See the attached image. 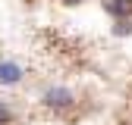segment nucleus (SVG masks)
<instances>
[{"label":"nucleus","instance_id":"obj_4","mask_svg":"<svg viewBox=\"0 0 132 125\" xmlns=\"http://www.w3.org/2000/svg\"><path fill=\"white\" fill-rule=\"evenodd\" d=\"M10 122H13V113H10V106L0 100V125H10Z\"/></svg>","mask_w":132,"mask_h":125},{"label":"nucleus","instance_id":"obj_6","mask_svg":"<svg viewBox=\"0 0 132 125\" xmlns=\"http://www.w3.org/2000/svg\"><path fill=\"white\" fill-rule=\"evenodd\" d=\"M66 3H82V0H66Z\"/></svg>","mask_w":132,"mask_h":125},{"label":"nucleus","instance_id":"obj_3","mask_svg":"<svg viewBox=\"0 0 132 125\" xmlns=\"http://www.w3.org/2000/svg\"><path fill=\"white\" fill-rule=\"evenodd\" d=\"M104 6L113 16H126V13H132V0H104Z\"/></svg>","mask_w":132,"mask_h":125},{"label":"nucleus","instance_id":"obj_2","mask_svg":"<svg viewBox=\"0 0 132 125\" xmlns=\"http://www.w3.org/2000/svg\"><path fill=\"white\" fill-rule=\"evenodd\" d=\"M22 78V66L13 59H0V85H16Z\"/></svg>","mask_w":132,"mask_h":125},{"label":"nucleus","instance_id":"obj_5","mask_svg":"<svg viewBox=\"0 0 132 125\" xmlns=\"http://www.w3.org/2000/svg\"><path fill=\"white\" fill-rule=\"evenodd\" d=\"M117 31H120V35H126V31H132V25H129V22H120V25H117Z\"/></svg>","mask_w":132,"mask_h":125},{"label":"nucleus","instance_id":"obj_1","mask_svg":"<svg viewBox=\"0 0 132 125\" xmlns=\"http://www.w3.org/2000/svg\"><path fill=\"white\" fill-rule=\"evenodd\" d=\"M44 106H51V109H66L72 103V91L69 88H63V85H54V88H47L44 91V97H41Z\"/></svg>","mask_w":132,"mask_h":125}]
</instances>
